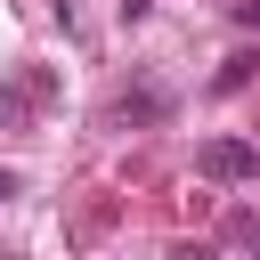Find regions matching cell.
Masks as SVG:
<instances>
[{"instance_id": "1", "label": "cell", "mask_w": 260, "mask_h": 260, "mask_svg": "<svg viewBox=\"0 0 260 260\" xmlns=\"http://www.w3.org/2000/svg\"><path fill=\"white\" fill-rule=\"evenodd\" d=\"M195 171L211 187H244V179H260V146L252 138H203L195 146Z\"/></svg>"}, {"instance_id": "2", "label": "cell", "mask_w": 260, "mask_h": 260, "mask_svg": "<svg viewBox=\"0 0 260 260\" xmlns=\"http://www.w3.org/2000/svg\"><path fill=\"white\" fill-rule=\"evenodd\" d=\"M162 260H211V244H171Z\"/></svg>"}, {"instance_id": "3", "label": "cell", "mask_w": 260, "mask_h": 260, "mask_svg": "<svg viewBox=\"0 0 260 260\" xmlns=\"http://www.w3.org/2000/svg\"><path fill=\"white\" fill-rule=\"evenodd\" d=\"M16 106H24V98H16V89H0V122H16Z\"/></svg>"}, {"instance_id": "4", "label": "cell", "mask_w": 260, "mask_h": 260, "mask_svg": "<svg viewBox=\"0 0 260 260\" xmlns=\"http://www.w3.org/2000/svg\"><path fill=\"white\" fill-rule=\"evenodd\" d=\"M0 195H16V179H8V171H0Z\"/></svg>"}, {"instance_id": "5", "label": "cell", "mask_w": 260, "mask_h": 260, "mask_svg": "<svg viewBox=\"0 0 260 260\" xmlns=\"http://www.w3.org/2000/svg\"><path fill=\"white\" fill-rule=\"evenodd\" d=\"M122 8H130V16H138V8H146V0H122Z\"/></svg>"}]
</instances>
